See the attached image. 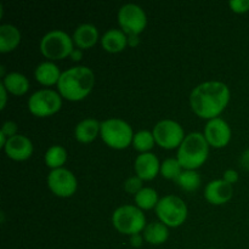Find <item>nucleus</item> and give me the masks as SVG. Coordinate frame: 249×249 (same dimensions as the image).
<instances>
[{
	"mask_svg": "<svg viewBox=\"0 0 249 249\" xmlns=\"http://www.w3.org/2000/svg\"><path fill=\"white\" fill-rule=\"evenodd\" d=\"M62 107V96L58 91L41 89L32 94L28 100V109L33 116L45 118L57 113Z\"/></svg>",
	"mask_w": 249,
	"mask_h": 249,
	"instance_id": "obj_8",
	"label": "nucleus"
},
{
	"mask_svg": "<svg viewBox=\"0 0 249 249\" xmlns=\"http://www.w3.org/2000/svg\"><path fill=\"white\" fill-rule=\"evenodd\" d=\"M232 136L230 125L226 121L218 117L208 121L204 126V138L209 146L214 148H223L229 145Z\"/></svg>",
	"mask_w": 249,
	"mask_h": 249,
	"instance_id": "obj_12",
	"label": "nucleus"
},
{
	"mask_svg": "<svg viewBox=\"0 0 249 249\" xmlns=\"http://www.w3.org/2000/svg\"><path fill=\"white\" fill-rule=\"evenodd\" d=\"M140 44V39H139V36H128V46L130 48H135Z\"/></svg>",
	"mask_w": 249,
	"mask_h": 249,
	"instance_id": "obj_35",
	"label": "nucleus"
},
{
	"mask_svg": "<svg viewBox=\"0 0 249 249\" xmlns=\"http://www.w3.org/2000/svg\"><path fill=\"white\" fill-rule=\"evenodd\" d=\"M177 184L184 191H196L201 186V175L198 174L197 170H184L178 178Z\"/></svg>",
	"mask_w": 249,
	"mask_h": 249,
	"instance_id": "obj_25",
	"label": "nucleus"
},
{
	"mask_svg": "<svg viewBox=\"0 0 249 249\" xmlns=\"http://www.w3.org/2000/svg\"><path fill=\"white\" fill-rule=\"evenodd\" d=\"M72 38L74 41V45L80 50L90 49L99 40V31L94 24L83 23L75 28Z\"/></svg>",
	"mask_w": 249,
	"mask_h": 249,
	"instance_id": "obj_16",
	"label": "nucleus"
},
{
	"mask_svg": "<svg viewBox=\"0 0 249 249\" xmlns=\"http://www.w3.org/2000/svg\"><path fill=\"white\" fill-rule=\"evenodd\" d=\"M182 172L184 169L177 158H167L164 162L160 163V175L164 179L177 181Z\"/></svg>",
	"mask_w": 249,
	"mask_h": 249,
	"instance_id": "obj_27",
	"label": "nucleus"
},
{
	"mask_svg": "<svg viewBox=\"0 0 249 249\" xmlns=\"http://www.w3.org/2000/svg\"><path fill=\"white\" fill-rule=\"evenodd\" d=\"M209 147L204 134L190 133L178 148L177 160L184 170H197L208 160Z\"/></svg>",
	"mask_w": 249,
	"mask_h": 249,
	"instance_id": "obj_3",
	"label": "nucleus"
},
{
	"mask_svg": "<svg viewBox=\"0 0 249 249\" xmlns=\"http://www.w3.org/2000/svg\"><path fill=\"white\" fill-rule=\"evenodd\" d=\"M118 23L126 36H140L147 26V16L139 5L125 4L118 11Z\"/></svg>",
	"mask_w": 249,
	"mask_h": 249,
	"instance_id": "obj_10",
	"label": "nucleus"
},
{
	"mask_svg": "<svg viewBox=\"0 0 249 249\" xmlns=\"http://www.w3.org/2000/svg\"><path fill=\"white\" fill-rule=\"evenodd\" d=\"M156 214L160 223L168 228H179L186 221L189 209L180 197L168 195L160 199L156 207Z\"/></svg>",
	"mask_w": 249,
	"mask_h": 249,
	"instance_id": "obj_7",
	"label": "nucleus"
},
{
	"mask_svg": "<svg viewBox=\"0 0 249 249\" xmlns=\"http://www.w3.org/2000/svg\"><path fill=\"white\" fill-rule=\"evenodd\" d=\"M156 143L164 150L179 148L182 143L185 135L184 128L173 119H163L158 122L152 130Z\"/></svg>",
	"mask_w": 249,
	"mask_h": 249,
	"instance_id": "obj_9",
	"label": "nucleus"
},
{
	"mask_svg": "<svg viewBox=\"0 0 249 249\" xmlns=\"http://www.w3.org/2000/svg\"><path fill=\"white\" fill-rule=\"evenodd\" d=\"M61 74L62 73H61L60 68L51 61L41 62L40 65L36 66V71H34L36 80L44 87H53L55 84L57 85Z\"/></svg>",
	"mask_w": 249,
	"mask_h": 249,
	"instance_id": "obj_17",
	"label": "nucleus"
},
{
	"mask_svg": "<svg viewBox=\"0 0 249 249\" xmlns=\"http://www.w3.org/2000/svg\"><path fill=\"white\" fill-rule=\"evenodd\" d=\"M142 182L143 180H141L138 175H133V177L128 178V179L125 180V182H124V190H125L128 194L135 196L138 192H140L141 190L143 189Z\"/></svg>",
	"mask_w": 249,
	"mask_h": 249,
	"instance_id": "obj_28",
	"label": "nucleus"
},
{
	"mask_svg": "<svg viewBox=\"0 0 249 249\" xmlns=\"http://www.w3.org/2000/svg\"><path fill=\"white\" fill-rule=\"evenodd\" d=\"M74 50V41L70 34L61 29L48 32L40 40V51L50 61L63 60Z\"/></svg>",
	"mask_w": 249,
	"mask_h": 249,
	"instance_id": "obj_6",
	"label": "nucleus"
},
{
	"mask_svg": "<svg viewBox=\"0 0 249 249\" xmlns=\"http://www.w3.org/2000/svg\"><path fill=\"white\" fill-rule=\"evenodd\" d=\"M233 187L224 179L213 180L208 182L204 189V197L207 201L214 206H221L225 204L232 198Z\"/></svg>",
	"mask_w": 249,
	"mask_h": 249,
	"instance_id": "obj_14",
	"label": "nucleus"
},
{
	"mask_svg": "<svg viewBox=\"0 0 249 249\" xmlns=\"http://www.w3.org/2000/svg\"><path fill=\"white\" fill-rule=\"evenodd\" d=\"M100 128H101V123L97 119H83L74 128L75 140L82 143L92 142L100 134Z\"/></svg>",
	"mask_w": 249,
	"mask_h": 249,
	"instance_id": "obj_19",
	"label": "nucleus"
},
{
	"mask_svg": "<svg viewBox=\"0 0 249 249\" xmlns=\"http://www.w3.org/2000/svg\"><path fill=\"white\" fill-rule=\"evenodd\" d=\"M134 169L136 175L143 181H151L156 179L158 173H160V163L157 156L153 153H140L134 163Z\"/></svg>",
	"mask_w": 249,
	"mask_h": 249,
	"instance_id": "obj_15",
	"label": "nucleus"
},
{
	"mask_svg": "<svg viewBox=\"0 0 249 249\" xmlns=\"http://www.w3.org/2000/svg\"><path fill=\"white\" fill-rule=\"evenodd\" d=\"M21 43V32L12 24L0 26V53H6L14 51Z\"/></svg>",
	"mask_w": 249,
	"mask_h": 249,
	"instance_id": "obj_20",
	"label": "nucleus"
},
{
	"mask_svg": "<svg viewBox=\"0 0 249 249\" xmlns=\"http://www.w3.org/2000/svg\"><path fill=\"white\" fill-rule=\"evenodd\" d=\"M33 143L27 136L17 134L7 140L4 151L6 156L16 162H23L29 160L33 155Z\"/></svg>",
	"mask_w": 249,
	"mask_h": 249,
	"instance_id": "obj_13",
	"label": "nucleus"
},
{
	"mask_svg": "<svg viewBox=\"0 0 249 249\" xmlns=\"http://www.w3.org/2000/svg\"><path fill=\"white\" fill-rule=\"evenodd\" d=\"M143 235H140V233H136V235L130 236V245L133 246L134 248H140L143 243Z\"/></svg>",
	"mask_w": 249,
	"mask_h": 249,
	"instance_id": "obj_32",
	"label": "nucleus"
},
{
	"mask_svg": "<svg viewBox=\"0 0 249 249\" xmlns=\"http://www.w3.org/2000/svg\"><path fill=\"white\" fill-rule=\"evenodd\" d=\"M134 201L138 208L141 211H150V209H156L160 198H158V194L155 189L152 187H143L140 192L134 196Z\"/></svg>",
	"mask_w": 249,
	"mask_h": 249,
	"instance_id": "obj_23",
	"label": "nucleus"
},
{
	"mask_svg": "<svg viewBox=\"0 0 249 249\" xmlns=\"http://www.w3.org/2000/svg\"><path fill=\"white\" fill-rule=\"evenodd\" d=\"M134 135L135 134L133 133L130 124L123 119L109 118L101 122L100 136L102 141L113 150H124L130 146Z\"/></svg>",
	"mask_w": 249,
	"mask_h": 249,
	"instance_id": "obj_4",
	"label": "nucleus"
},
{
	"mask_svg": "<svg viewBox=\"0 0 249 249\" xmlns=\"http://www.w3.org/2000/svg\"><path fill=\"white\" fill-rule=\"evenodd\" d=\"M156 140L153 136L152 131L148 130H140L134 135L133 146L136 151L140 153H147L155 146Z\"/></svg>",
	"mask_w": 249,
	"mask_h": 249,
	"instance_id": "obj_26",
	"label": "nucleus"
},
{
	"mask_svg": "<svg viewBox=\"0 0 249 249\" xmlns=\"http://www.w3.org/2000/svg\"><path fill=\"white\" fill-rule=\"evenodd\" d=\"M2 85L7 92L15 95V96H22L27 94L29 90V80L24 74L18 72L7 73L6 77L2 78Z\"/></svg>",
	"mask_w": 249,
	"mask_h": 249,
	"instance_id": "obj_21",
	"label": "nucleus"
},
{
	"mask_svg": "<svg viewBox=\"0 0 249 249\" xmlns=\"http://www.w3.org/2000/svg\"><path fill=\"white\" fill-rule=\"evenodd\" d=\"M48 186L55 196L68 198L73 196L78 189L75 175L66 168L53 169L48 175Z\"/></svg>",
	"mask_w": 249,
	"mask_h": 249,
	"instance_id": "obj_11",
	"label": "nucleus"
},
{
	"mask_svg": "<svg viewBox=\"0 0 249 249\" xmlns=\"http://www.w3.org/2000/svg\"><path fill=\"white\" fill-rule=\"evenodd\" d=\"M143 238L152 246L163 245L169 238V228L160 221H153L143 230Z\"/></svg>",
	"mask_w": 249,
	"mask_h": 249,
	"instance_id": "obj_22",
	"label": "nucleus"
},
{
	"mask_svg": "<svg viewBox=\"0 0 249 249\" xmlns=\"http://www.w3.org/2000/svg\"><path fill=\"white\" fill-rule=\"evenodd\" d=\"M223 179L225 180L226 182H229L230 185L236 184V182L238 181V173L236 172L235 169H228L224 173Z\"/></svg>",
	"mask_w": 249,
	"mask_h": 249,
	"instance_id": "obj_31",
	"label": "nucleus"
},
{
	"mask_svg": "<svg viewBox=\"0 0 249 249\" xmlns=\"http://www.w3.org/2000/svg\"><path fill=\"white\" fill-rule=\"evenodd\" d=\"M112 224L119 233L129 236L143 232L147 226L143 212L133 204L118 207L112 215Z\"/></svg>",
	"mask_w": 249,
	"mask_h": 249,
	"instance_id": "obj_5",
	"label": "nucleus"
},
{
	"mask_svg": "<svg viewBox=\"0 0 249 249\" xmlns=\"http://www.w3.org/2000/svg\"><path fill=\"white\" fill-rule=\"evenodd\" d=\"M229 6L236 14H246L249 11V0H231Z\"/></svg>",
	"mask_w": 249,
	"mask_h": 249,
	"instance_id": "obj_29",
	"label": "nucleus"
},
{
	"mask_svg": "<svg viewBox=\"0 0 249 249\" xmlns=\"http://www.w3.org/2000/svg\"><path fill=\"white\" fill-rule=\"evenodd\" d=\"M67 151H66V148L63 146L60 145L51 146L45 152V156H44L45 164L53 170L62 168V165L67 162Z\"/></svg>",
	"mask_w": 249,
	"mask_h": 249,
	"instance_id": "obj_24",
	"label": "nucleus"
},
{
	"mask_svg": "<svg viewBox=\"0 0 249 249\" xmlns=\"http://www.w3.org/2000/svg\"><path fill=\"white\" fill-rule=\"evenodd\" d=\"M70 57L72 58L73 61H75V62H78V61H80L83 58V51L78 48L74 49V50L72 51V53H71Z\"/></svg>",
	"mask_w": 249,
	"mask_h": 249,
	"instance_id": "obj_34",
	"label": "nucleus"
},
{
	"mask_svg": "<svg viewBox=\"0 0 249 249\" xmlns=\"http://www.w3.org/2000/svg\"><path fill=\"white\" fill-rule=\"evenodd\" d=\"M240 164H241V167L243 168V169L249 170V148H248V150H246L245 152L241 155Z\"/></svg>",
	"mask_w": 249,
	"mask_h": 249,
	"instance_id": "obj_33",
	"label": "nucleus"
},
{
	"mask_svg": "<svg viewBox=\"0 0 249 249\" xmlns=\"http://www.w3.org/2000/svg\"><path fill=\"white\" fill-rule=\"evenodd\" d=\"M101 45L107 53H122L128 46V36L122 29L112 28L102 36Z\"/></svg>",
	"mask_w": 249,
	"mask_h": 249,
	"instance_id": "obj_18",
	"label": "nucleus"
},
{
	"mask_svg": "<svg viewBox=\"0 0 249 249\" xmlns=\"http://www.w3.org/2000/svg\"><path fill=\"white\" fill-rule=\"evenodd\" d=\"M17 130H18V126H17V124L12 121H7L2 124V128H1V131H0V133L4 134L7 139H10V138H12V136L17 135Z\"/></svg>",
	"mask_w": 249,
	"mask_h": 249,
	"instance_id": "obj_30",
	"label": "nucleus"
},
{
	"mask_svg": "<svg viewBox=\"0 0 249 249\" xmlns=\"http://www.w3.org/2000/svg\"><path fill=\"white\" fill-rule=\"evenodd\" d=\"M0 91H1V107L0 108L4 109L6 106V100H7V90L5 89L4 85H0Z\"/></svg>",
	"mask_w": 249,
	"mask_h": 249,
	"instance_id": "obj_36",
	"label": "nucleus"
},
{
	"mask_svg": "<svg viewBox=\"0 0 249 249\" xmlns=\"http://www.w3.org/2000/svg\"><path fill=\"white\" fill-rule=\"evenodd\" d=\"M230 101V89L221 82H204L190 95V105L195 114L203 119L218 118Z\"/></svg>",
	"mask_w": 249,
	"mask_h": 249,
	"instance_id": "obj_1",
	"label": "nucleus"
},
{
	"mask_svg": "<svg viewBox=\"0 0 249 249\" xmlns=\"http://www.w3.org/2000/svg\"><path fill=\"white\" fill-rule=\"evenodd\" d=\"M0 72H1V77L2 78L6 77V74H5V67H4V66H1V67H0Z\"/></svg>",
	"mask_w": 249,
	"mask_h": 249,
	"instance_id": "obj_37",
	"label": "nucleus"
},
{
	"mask_svg": "<svg viewBox=\"0 0 249 249\" xmlns=\"http://www.w3.org/2000/svg\"><path fill=\"white\" fill-rule=\"evenodd\" d=\"M94 84V72L85 66H75L62 72L57 83L58 94L68 101H82L91 92Z\"/></svg>",
	"mask_w": 249,
	"mask_h": 249,
	"instance_id": "obj_2",
	"label": "nucleus"
}]
</instances>
